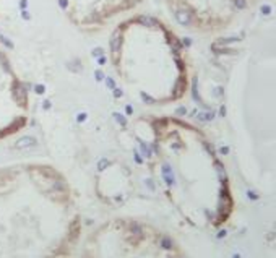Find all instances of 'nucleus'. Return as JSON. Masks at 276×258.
<instances>
[{"label":"nucleus","instance_id":"nucleus-5","mask_svg":"<svg viewBox=\"0 0 276 258\" xmlns=\"http://www.w3.org/2000/svg\"><path fill=\"white\" fill-rule=\"evenodd\" d=\"M28 91L0 52V137L10 135L26 122Z\"/></svg>","mask_w":276,"mask_h":258},{"label":"nucleus","instance_id":"nucleus-4","mask_svg":"<svg viewBox=\"0 0 276 258\" xmlns=\"http://www.w3.org/2000/svg\"><path fill=\"white\" fill-rule=\"evenodd\" d=\"M59 10L81 33H98L143 0H55Z\"/></svg>","mask_w":276,"mask_h":258},{"label":"nucleus","instance_id":"nucleus-1","mask_svg":"<svg viewBox=\"0 0 276 258\" xmlns=\"http://www.w3.org/2000/svg\"><path fill=\"white\" fill-rule=\"evenodd\" d=\"M153 169L167 198L193 223L219 224L231 211L221 162L203 133L184 119L145 116Z\"/></svg>","mask_w":276,"mask_h":258},{"label":"nucleus","instance_id":"nucleus-3","mask_svg":"<svg viewBox=\"0 0 276 258\" xmlns=\"http://www.w3.org/2000/svg\"><path fill=\"white\" fill-rule=\"evenodd\" d=\"M179 24L195 33L211 34L229 28L262 0H163Z\"/></svg>","mask_w":276,"mask_h":258},{"label":"nucleus","instance_id":"nucleus-2","mask_svg":"<svg viewBox=\"0 0 276 258\" xmlns=\"http://www.w3.org/2000/svg\"><path fill=\"white\" fill-rule=\"evenodd\" d=\"M109 65L128 96L163 107L185 98L190 84L187 51L161 18L138 13L119 21L109 36Z\"/></svg>","mask_w":276,"mask_h":258}]
</instances>
